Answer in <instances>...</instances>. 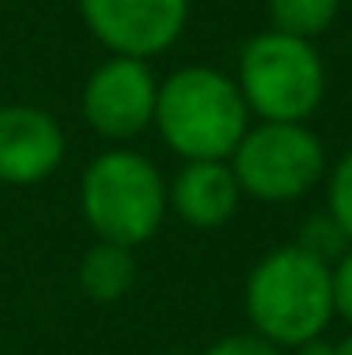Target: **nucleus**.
<instances>
[{"label":"nucleus","instance_id":"39448f33","mask_svg":"<svg viewBox=\"0 0 352 355\" xmlns=\"http://www.w3.org/2000/svg\"><path fill=\"white\" fill-rule=\"evenodd\" d=\"M231 171L246 197L284 205L318 185L326 148L303 121H262L231 151Z\"/></svg>","mask_w":352,"mask_h":355},{"label":"nucleus","instance_id":"20e7f679","mask_svg":"<svg viewBox=\"0 0 352 355\" xmlns=\"http://www.w3.org/2000/svg\"><path fill=\"white\" fill-rule=\"evenodd\" d=\"M235 83L262 121H307L326 95V69L315 42L265 31L242 46Z\"/></svg>","mask_w":352,"mask_h":355},{"label":"nucleus","instance_id":"2eb2a0df","mask_svg":"<svg viewBox=\"0 0 352 355\" xmlns=\"http://www.w3.org/2000/svg\"><path fill=\"white\" fill-rule=\"evenodd\" d=\"M333 280V314H341L352 325V246L337 257V265H330Z\"/></svg>","mask_w":352,"mask_h":355},{"label":"nucleus","instance_id":"f8f14e48","mask_svg":"<svg viewBox=\"0 0 352 355\" xmlns=\"http://www.w3.org/2000/svg\"><path fill=\"white\" fill-rule=\"evenodd\" d=\"M326 212L333 216V223L345 231V239L352 242V148L337 159L330 174V208Z\"/></svg>","mask_w":352,"mask_h":355},{"label":"nucleus","instance_id":"dca6fc26","mask_svg":"<svg viewBox=\"0 0 352 355\" xmlns=\"http://www.w3.org/2000/svg\"><path fill=\"white\" fill-rule=\"evenodd\" d=\"M333 355H352V336H345V340H341L337 348H333Z\"/></svg>","mask_w":352,"mask_h":355},{"label":"nucleus","instance_id":"6e6552de","mask_svg":"<svg viewBox=\"0 0 352 355\" xmlns=\"http://www.w3.org/2000/svg\"><path fill=\"white\" fill-rule=\"evenodd\" d=\"M65 129L42 106H0V182L38 185L61 166Z\"/></svg>","mask_w":352,"mask_h":355},{"label":"nucleus","instance_id":"423d86ee","mask_svg":"<svg viewBox=\"0 0 352 355\" xmlns=\"http://www.w3.org/2000/svg\"><path fill=\"white\" fill-rule=\"evenodd\" d=\"M159 80L140 57H110L83 83V121L106 140H133L156 121Z\"/></svg>","mask_w":352,"mask_h":355},{"label":"nucleus","instance_id":"f03ea898","mask_svg":"<svg viewBox=\"0 0 352 355\" xmlns=\"http://www.w3.org/2000/svg\"><path fill=\"white\" fill-rule=\"evenodd\" d=\"M156 129L182 159H231L250 129V110L231 76L190 64L159 83Z\"/></svg>","mask_w":352,"mask_h":355},{"label":"nucleus","instance_id":"ddd939ff","mask_svg":"<svg viewBox=\"0 0 352 355\" xmlns=\"http://www.w3.org/2000/svg\"><path fill=\"white\" fill-rule=\"evenodd\" d=\"M299 246L303 250H311L315 257H322V261H330L333 253H345L352 242L345 239V231H341L337 223H333V216L326 212V216H318V219H311V223L303 227V231H299Z\"/></svg>","mask_w":352,"mask_h":355},{"label":"nucleus","instance_id":"4468645a","mask_svg":"<svg viewBox=\"0 0 352 355\" xmlns=\"http://www.w3.org/2000/svg\"><path fill=\"white\" fill-rule=\"evenodd\" d=\"M205 355H280V348L258 333H231V336H220L216 344H208Z\"/></svg>","mask_w":352,"mask_h":355},{"label":"nucleus","instance_id":"7ed1b4c3","mask_svg":"<svg viewBox=\"0 0 352 355\" xmlns=\"http://www.w3.org/2000/svg\"><path fill=\"white\" fill-rule=\"evenodd\" d=\"M80 212L99 242L140 246L167 216V185L152 159L137 151H103L80 178Z\"/></svg>","mask_w":352,"mask_h":355},{"label":"nucleus","instance_id":"9d476101","mask_svg":"<svg viewBox=\"0 0 352 355\" xmlns=\"http://www.w3.org/2000/svg\"><path fill=\"white\" fill-rule=\"evenodd\" d=\"M80 291L91 302H117L129 295L133 280H137V261H133L129 246H117V242H95L87 253L80 257L76 268Z\"/></svg>","mask_w":352,"mask_h":355},{"label":"nucleus","instance_id":"1a4fd4ad","mask_svg":"<svg viewBox=\"0 0 352 355\" xmlns=\"http://www.w3.org/2000/svg\"><path fill=\"white\" fill-rule=\"evenodd\" d=\"M239 182L228 159H186L174 182L167 185V208L197 231H216L239 212Z\"/></svg>","mask_w":352,"mask_h":355},{"label":"nucleus","instance_id":"0eeeda50","mask_svg":"<svg viewBox=\"0 0 352 355\" xmlns=\"http://www.w3.org/2000/svg\"><path fill=\"white\" fill-rule=\"evenodd\" d=\"M87 31L114 57H156L182 38L190 0H76Z\"/></svg>","mask_w":352,"mask_h":355},{"label":"nucleus","instance_id":"f257e3e1","mask_svg":"<svg viewBox=\"0 0 352 355\" xmlns=\"http://www.w3.org/2000/svg\"><path fill=\"white\" fill-rule=\"evenodd\" d=\"M246 318L258 336L276 348H303L322 340L333 321V280L330 261L311 250L280 246L265 253L246 276Z\"/></svg>","mask_w":352,"mask_h":355},{"label":"nucleus","instance_id":"9b49d317","mask_svg":"<svg viewBox=\"0 0 352 355\" xmlns=\"http://www.w3.org/2000/svg\"><path fill=\"white\" fill-rule=\"evenodd\" d=\"M341 12V0H269V19L273 31H284V35L296 38H318L322 31L333 27Z\"/></svg>","mask_w":352,"mask_h":355}]
</instances>
